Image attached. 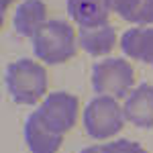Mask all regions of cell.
Masks as SVG:
<instances>
[{"label": "cell", "mask_w": 153, "mask_h": 153, "mask_svg": "<svg viewBox=\"0 0 153 153\" xmlns=\"http://www.w3.org/2000/svg\"><path fill=\"white\" fill-rule=\"evenodd\" d=\"M108 4L106 0H68V14L80 29L100 27L108 23Z\"/></svg>", "instance_id": "9c48e42d"}, {"label": "cell", "mask_w": 153, "mask_h": 153, "mask_svg": "<svg viewBox=\"0 0 153 153\" xmlns=\"http://www.w3.org/2000/svg\"><path fill=\"white\" fill-rule=\"evenodd\" d=\"M6 90L16 104L33 106L47 92V70L35 59L12 61L4 74Z\"/></svg>", "instance_id": "6da1fadb"}, {"label": "cell", "mask_w": 153, "mask_h": 153, "mask_svg": "<svg viewBox=\"0 0 153 153\" xmlns=\"http://www.w3.org/2000/svg\"><path fill=\"white\" fill-rule=\"evenodd\" d=\"M78 45L94 55V57H100V55H108L114 45H117V33L110 25H100V27H90V29H80L78 33Z\"/></svg>", "instance_id": "30bf717a"}, {"label": "cell", "mask_w": 153, "mask_h": 153, "mask_svg": "<svg viewBox=\"0 0 153 153\" xmlns=\"http://www.w3.org/2000/svg\"><path fill=\"white\" fill-rule=\"evenodd\" d=\"M47 25V6L43 0H23L14 12V29L23 37H33Z\"/></svg>", "instance_id": "ba28073f"}, {"label": "cell", "mask_w": 153, "mask_h": 153, "mask_svg": "<svg viewBox=\"0 0 153 153\" xmlns=\"http://www.w3.org/2000/svg\"><path fill=\"white\" fill-rule=\"evenodd\" d=\"M125 110L118 104V98L112 96H96L84 108V129L92 139H110L125 125Z\"/></svg>", "instance_id": "3957f363"}, {"label": "cell", "mask_w": 153, "mask_h": 153, "mask_svg": "<svg viewBox=\"0 0 153 153\" xmlns=\"http://www.w3.org/2000/svg\"><path fill=\"white\" fill-rule=\"evenodd\" d=\"M135 70L127 59L108 57L92 68V88L100 96L127 98L133 90Z\"/></svg>", "instance_id": "277c9868"}, {"label": "cell", "mask_w": 153, "mask_h": 153, "mask_svg": "<svg viewBox=\"0 0 153 153\" xmlns=\"http://www.w3.org/2000/svg\"><path fill=\"white\" fill-rule=\"evenodd\" d=\"M10 2H12V0H0V14L6 12V8L10 6Z\"/></svg>", "instance_id": "e0dca14e"}, {"label": "cell", "mask_w": 153, "mask_h": 153, "mask_svg": "<svg viewBox=\"0 0 153 153\" xmlns=\"http://www.w3.org/2000/svg\"><path fill=\"white\" fill-rule=\"evenodd\" d=\"M102 153H147L141 143L129 141V139H117L102 145Z\"/></svg>", "instance_id": "7c38bea8"}, {"label": "cell", "mask_w": 153, "mask_h": 153, "mask_svg": "<svg viewBox=\"0 0 153 153\" xmlns=\"http://www.w3.org/2000/svg\"><path fill=\"white\" fill-rule=\"evenodd\" d=\"M141 61L153 68V27L143 31V49H141Z\"/></svg>", "instance_id": "9a60e30c"}, {"label": "cell", "mask_w": 153, "mask_h": 153, "mask_svg": "<svg viewBox=\"0 0 153 153\" xmlns=\"http://www.w3.org/2000/svg\"><path fill=\"white\" fill-rule=\"evenodd\" d=\"M125 118L131 125L141 127V129H151L153 127V86L141 84L131 90V94L125 98Z\"/></svg>", "instance_id": "8992f818"}, {"label": "cell", "mask_w": 153, "mask_h": 153, "mask_svg": "<svg viewBox=\"0 0 153 153\" xmlns=\"http://www.w3.org/2000/svg\"><path fill=\"white\" fill-rule=\"evenodd\" d=\"M131 23L141 25V27L153 25V0H141L139 2V6H137L135 14H133Z\"/></svg>", "instance_id": "5bb4252c"}, {"label": "cell", "mask_w": 153, "mask_h": 153, "mask_svg": "<svg viewBox=\"0 0 153 153\" xmlns=\"http://www.w3.org/2000/svg\"><path fill=\"white\" fill-rule=\"evenodd\" d=\"M80 153H102V145H90V147L82 149Z\"/></svg>", "instance_id": "2e32d148"}, {"label": "cell", "mask_w": 153, "mask_h": 153, "mask_svg": "<svg viewBox=\"0 0 153 153\" xmlns=\"http://www.w3.org/2000/svg\"><path fill=\"white\" fill-rule=\"evenodd\" d=\"M78 110H80L78 98L68 92H51L43 98V102L37 108L41 120L59 135H65L76 125Z\"/></svg>", "instance_id": "5b68a950"}, {"label": "cell", "mask_w": 153, "mask_h": 153, "mask_svg": "<svg viewBox=\"0 0 153 153\" xmlns=\"http://www.w3.org/2000/svg\"><path fill=\"white\" fill-rule=\"evenodd\" d=\"M25 143L31 153H57L63 143V135L49 129L35 110L25 123Z\"/></svg>", "instance_id": "52a82bcc"}, {"label": "cell", "mask_w": 153, "mask_h": 153, "mask_svg": "<svg viewBox=\"0 0 153 153\" xmlns=\"http://www.w3.org/2000/svg\"><path fill=\"white\" fill-rule=\"evenodd\" d=\"M78 37L68 21L51 19L47 25L33 37V53L39 61L47 65L63 63L76 55Z\"/></svg>", "instance_id": "7a4b0ae2"}, {"label": "cell", "mask_w": 153, "mask_h": 153, "mask_svg": "<svg viewBox=\"0 0 153 153\" xmlns=\"http://www.w3.org/2000/svg\"><path fill=\"white\" fill-rule=\"evenodd\" d=\"M143 31L145 27H133L129 31H125V35L120 37V49L127 57L141 61V49H143Z\"/></svg>", "instance_id": "8fae6325"}, {"label": "cell", "mask_w": 153, "mask_h": 153, "mask_svg": "<svg viewBox=\"0 0 153 153\" xmlns=\"http://www.w3.org/2000/svg\"><path fill=\"white\" fill-rule=\"evenodd\" d=\"M139 2L141 0H106V4H108V8L112 12H117L118 16H123L125 21H129L133 19V14L137 10V6H139Z\"/></svg>", "instance_id": "4fadbf2b"}]
</instances>
